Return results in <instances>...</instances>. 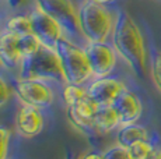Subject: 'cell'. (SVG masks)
I'll return each instance as SVG.
<instances>
[{
    "mask_svg": "<svg viewBox=\"0 0 161 159\" xmlns=\"http://www.w3.org/2000/svg\"><path fill=\"white\" fill-rule=\"evenodd\" d=\"M32 2L60 24L64 36L74 42L76 39L83 38L77 18V7L72 0H32Z\"/></svg>",
    "mask_w": 161,
    "mask_h": 159,
    "instance_id": "5",
    "label": "cell"
},
{
    "mask_svg": "<svg viewBox=\"0 0 161 159\" xmlns=\"http://www.w3.org/2000/svg\"><path fill=\"white\" fill-rule=\"evenodd\" d=\"M116 10L92 0H83L77 6V18L83 38L87 42H109L115 24Z\"/></svg>",
    "mask_w": 161,
    "mask_h": 159,
    "instance_id": "2",
    "label": "cell"
},
{
    "mask_svg": "<svg viewBox=\"0 0 161 159\" xmlns=\"http://www.w3.org/2000/svg\"><path fill=\"white\" fill-rule=\"evenodd\" d=\"M6 3L13 11H17L27 4V0H6Z\"/></svg>",
    "mask_w": 161,
    "mask_h": 159,
    "instance_id": "24",
    "label": "cell"
},
{
    "mask_svg": "<svg viewBox=\"0 0 161 159\" xmlns=\"http://www.w3.org/2000/svg\"><path fill=\"white\" fill-rule=\"evenodd\" d=\"M97 108L98 106L92 102L90 96L84 98L74 105L67 106V119L70 124L83 136L90 137V138L98 136L94 128V115L97 112Z\"/></svg>",
    "mask_w": 161,
    "mask_h": 159,
    "instance_id": "9",
    "label": "cell"
},
{
    "mask_svg": "<svg viewBox=\"0 0 161 159\" xmlns=\"http://www.w3.org/2000/svg\"><path fill=\"white\" fill-rule=\"evenodd\" d=\"M64 159H77L76 156H74V154L72 151H67L66 152V156H64Z\"/></svg>",
    "mask_w": 161,
    "mask_h": 159,
    "instance_id": "28",
    "label": "cell"
},
{
    "mask_svg": "<svg viewBox=\"0 0 161 159\" xmlns=\"http://www.w3.org/2000/svg\"><path fill=\"white\" fill-rule=\"evenodd\" d=\"M21 60L23 56L18 49V36L3 29L0 32V66L18 71Z\"/></svg>",
    "mask_w": 161,
    "mask_h": 159,
    "instance_id": "13",
    "label": "cell"
},
{
    "mask_svg": "<svg viewBox=\"0 0 161 159\" xmlns=\"http://www.w3.org/2000/svg\"><path fill=\"white\" fill-rule=\"evenodd\" d=\"M100 159H132L128 152V148L120 144H114L108 146L100 154Z\"/></svg>",
    "mask_w": 161,
    "mask_h": 159,
    "instance_id": "21",
    "label": "cell"
},
{
    "mask_svg": "<svg viewBox=\"0 0 161 159\" xmlns=\"http://www.w3.org/2000/svg\"><path fill=\"white\" fill-rule=\"evenodd\" d=\"M88 96L87 88L83 85H76V84H64L63 88V99L67 106L74 105V103L80 102L81 99Z\"/></svg>",
    "mask_w": 161,
    "mask_h": 159,
    "instance_id": "18",
    "label": "cell"
},
{
    "mask_svg": "<svg viewBox=\"0 0 161 159\" xmlns=\"http://www.w3.org/2000/svg\"><path fill=\"white\" fill-rule=\"evenodd\" d=\"M114 108L116 109L119 116L120 126L130 123H137L143 115V100L136 92L130 90H123L122 94L114 102Z\"/></svg>",
    "mask_w": 161,
    "mask_h": 159,
    "instance_id": "12",
    "label": "cell"
},
{
    "mask_svg": "<svg viewBox=\"0 0 161 159\" xmlns=\"http://www.w3.org/2000/svg\"><path fill=\"white\" fill-rule=\"evenodd\" d=\"M11 98V87L8 81L0 74V108L6 106Z\"/></svg>",
    "mask_w": 161,
    "mask_h": 159,
    "instance_id": "23",
    "label": "cell"
},
{
    "mask_svg": "<svg viewBox=\"0 0 161 159\" xmlns=\"http://www.w3.org/2000/svg\"><path fill=\"white\" fill-rule=\"evenodd\" d=\"M150 138H153V136L148 133L147 127L139 123H130L120 126L116 131V142L126 146V148L137 141H143V140H150Z\"/></svg>",
    "mask_w": 161,
    "mask_h": 159,
    "instance_id": "15",
    "label": "cell"
},
{
    "mask_svg": "<svg viewBox=\"0 0 161 159\" xmlns=\"http://www.w3.org/2000/svg\"><path fill=\"white\" fill-rule=\"evenodd\" d=\"M92 2L98 3V4H103V6H111L115 3V0H92Z\"/></svg>",
    "mask_w": 161,
    "mask_h": 159,
    "instance_id": "27",
    "label": "cell"
},
{
    "mask_svg": "<svg viewBox=\"0 0 161 159\" xmlns=\"http://www.w3.org/2000/svg\"><path fill=\"white\" fill-rule=\"evenodd\" d=\"M55 50L60 59L66 84L83 85L92 77L84 46L63 36L58 41Z\"/></svg>",
    "mask_w": 161,
    "mask_h": 159,
    "instance_id": "4",
    "label": "cell"
},
{
    "mask_svg": "<svg viewBox=\"0 0 161 159\" xmlns=\"http://www.w3.org/2000/svg\"><path fill=\"white\" fill-rule=\"evenodd\" d=\"M84 50L92 78L112 75L119 56L109 42H87L84 45Z\"/></svg>",
    "mask_w": 161,
    "mask_h": 159,
    "instance_id": "6",
    "label": "cell"
},
{
    "mask_svg": "<svg viewBox=\"0 0 161 159\" xmlns=\"http://www.w3.org/2000/svg\"><path fill=\"white\" fill-rule=\"evenodd\" d=\"M120 127L119 116L114 105L98 106L94 115V128L98 134H108Z\"/></svg>",
    "mask_w": 161,
    "mask_h": 159,
    "instance_id": "14",
    "label": "cell"
},
{
    "mask_svg": "<svg viewBox=\"0 0 161 159\" xmlns=\"http://www.w3.org/2000/svg\"><path fill=\"white\" fill-rule=\"evenodd\" d=\"M123 90H126V85L122 80L114 75H108L92 80L87 88V92L97 106H109L114 105Z\"/></svg>",
    "mask_w": 161,
    "mask_h": 159,
    "instance_id": "10",
    "label": "cell"
},
{
    "mask_svg": "<svg viewBox=\"0 0 161 159\" xmlns=\"http://www.w3.org/2000/svg\"><path fill=\"white\" fill-rule=\"evenodd\" d=\"M14 91L23 103H28L39 109L49 108L55 99L53 90L42 80L18 78L14 82Z\"/></svg>",
    "mask_w": 161,
    "mask_h": 159,
    "instance_id": "7",
    "label": "cell"
},
{
    "mask_svg": "<svg viewBox=\"0 0 161 159\" xmlns=\"http://www.w3.org/2000/svg\"><path fill=\"white\" fill-rule=\"evenodd\" d=\"M147 159H161V141H157L154 151L151 152V155Z\"/></svg>",
    "mask_w": 161,
    "mask_h": 159,
    "instance_id": "25",
    "label": "cell"
},
{
    "mask_svg": "<svg viewBox=\"0 0 161 159\" xmlns=\"http://www.w3.org/2000/svg\"><path fill=\"white\" fill-rule=\"evenodd\" d=\"M77 159H100V154L98 152H86Z\"/></svg>",
    "mask_w": 161,
    "mask_h": 159,
    "instance_id": "26",
    "label": "cell"
},
{
    "mask_svg": "<svg viewBox=\"0 0 161 159\" xmlns=\"http://www.w3.org/2000/svg\"><path fill=\"white\" fill-rule=\"evenodd\" d=\"M41 46H42L41 41H39L34 33H27V35L18 36V49H20V52H21L23 59L27 56L34 54Z\"/></svg>",
    "mask_w": 161,
    "mask_h": 159,
    "instance_id": "19",
    "label": "cell"
},
{
    "mask_svg": "<svg viewBox=\"0 0 161 159\" xmlns=\"http://www.w3.org/2000/svg\"><path fill=\"white\" fill-rule=\"evenodd\" d=\"M45 126V119L41 109L36 106L23 103L18 108L15 116V128L18 134L24 138H32L42 133Z\"/></svg>",
    "mask_w": 161,
    "mask_h": 159,
    "instance_id": "11",
    "label": "cell"
},
{
    "mask_svg": "<svg viewBox=\"0 0 161 159\" xmlns=\"http://www.w3.org/2000/svg\"><path fill=\"white\" fill-rule=\"evenodd\" d=\"M18 78L56 81L59 84H66L62 63L56 50L45 45H42L34 54L21 60L18 69Z\"/></svg>",
    "mask_w": 161,
    "mask_h": 159,
    "instance_id": "3",
    "label": "cell"
},
{
    "mask_svg": "<svg viewBox=\"0 0 161 159\" xmlns=\"http://www.w3.org/2000/svg\"><path fill=\"white\" fill-rule=\"evenodd\" d=\"M158 140L153 138L150 140H143V141H137L132 145L128 146V152L132 159H147L154 151V146Z\"/></svg>",
    "mask_w": 161,
    "mask_h": 159,
    "instance_id": "17",
    "label": "cell"
},
{
    "mask_svg": "<svg viewBox=\"0 0 161 159\" xmlns=\"http://www.w3.org/2000/svg\"><path fill=\"white\" fill-rule=\"evenodd\" d=\"M150 75L157 92L161 95V50L154 49L150 54Z\"/></svg>",
    "mask_w": 161,
    "mask_h": 159,
    "instance_id": "20",
    "label": "cell"
},
{
    "mask_svg": "<svg viewBox=\"0 0 161 159\" xmlns=\"http://www.w3.org/2000/svg\"><path fill=\"white\" fill-rule=\"evenodd\" d=\"M6 31L14 33L17 36H23L27 33H32V24L28 14H15L6 23Z\"/></svg>",
    "mask_w": 161,
    "mask_h": 159,
    "instance_id": "16",
    "label": "cell"
},
{
    "mask_svg": "<svg viewBox=\"0 0 161 159\" xmlns=\"http://www.w3.org/2000/svg\"><path fill=\"white\" fill-rule=\"evenodd\" d=\"M109 41L118 56L128 64L133 74L143 78L147 74L150 63L146 39L135 18L122 8H116L115 24Z\"/></svg>",
    "mask_w": 161,
    "mask_h": 159,
    "instance_id": "1",
    "label": "cell"
},
{
    "mask_svg": "<svg viewBox=\"0 0 161 159\" xmlns=\"http://www.w3.org/2000/svg\"><path fill=\"white\" fill-rule=\"evenodd\" d=\"M28 16L31 18V24H32V33L41 41L42 45L55 49L58 41L64 36L60 24L49 14H46L42 8H39L35 3L31 7Z\"/></svg>",
    "mask_w": 161,
    "mask_h": 159,
    "instance_id": "8",
    "label": "cell"
},
{
    "mask_svg": "<svg viewBox=\"0 0 161 159\" xmlns=\"http://www.w3.org/2000/svg\"><path fill=\"white\" fill-rule=\"evenodd\" d=\"M10 138H11L10 128L0 124V159H7Z\"/></svg>",
    "mask_w": 161,
    "mask_h": 159,
    "instance_id": "22",
    "label": "cell"
}]
</instances>
